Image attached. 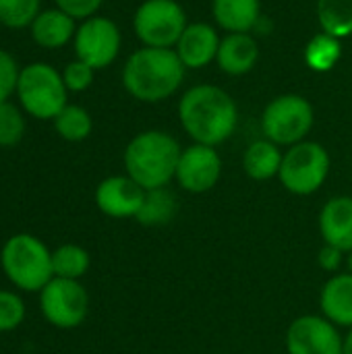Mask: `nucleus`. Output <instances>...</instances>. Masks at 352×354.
Returning <instances> with one entry per match:
<instances>
[{"label": "nucleus", "instance_id": "nucleus-1", "mask_svg": "<svg viewBox=\"0 0 352 354\" xmlns=\"http://www.w3.org/2000/svg\"><path fill=\"white\" fill-rule=\"evenodd\" d=\"M178 120L195 143L216 147L234 133L239 110L224 89L216 85H197L180 97Z\"/></svg>", "mask_w": 352, "mask_h": 354}, {"label": "nucleus", "instance_id": "nucleus-2", "mask_svg": "<svg viewBox=\"0 0 352 354\" xmlns=\"http://www.w3.org/2000/svg\"><path fill=\"white\" fill-rule=\"evenodd\" d=\"M185 64L170 48H141L129 56L122 68L124 89L139 102L156 104L180 87Z\"/></svg>", "mask_w": 352, "mask_h": 354}, {"label": "nucleus", "instance_id": "nucleus-3", "mask_svg": "<svg viewBox=\"0 0 352 354\" xmlns=\"http://www.w3.org/2000/svg\"><path fill=\"white\" fill-rule=\"evenodd\" d=\"M178 141L164 131H143L124 149L127 174L145 191L164 189L174 180L180 160Z\"/></svg>", "mask_w": 352, "mask_h": 354}, {"label": "nucleus", "instance_id": "nucleus-4", "mask_svg": "<svg viewBox=\"0 0 352 354\" xmlns=\"http://www.w3.org/2000/svg\"><path fill=\"white\" fill-rule=\"evenodd\" d=\"M4 276L21 290L41 292L44 286L54 278L52 253L48 247L31 234L10 236L0 253Z\"/></svg>", "mask_w": 352, "mask_h": 354}, {"label": "nucleus", "instance_id": "nucleus-5", "mask_svg": "<svg viewBox=\"0 0 352 354\" xmlns=\"http://www.w3.org/2000/svg\"><path fill=\"white\" fill-rule=\"evenodd\" d=\"M330 168L332 160L322 143L301 141L288 147L284 153L278 178L288 193L297 197H309L326 185Z\"/></svg>", "mask_w": 352, "mask_h": 354}, {"label": "nucleus", "instance_id": "nucleus-6", "mask_svg": "<svg viewBox=\"0 0 352 354\" xmlns=\"http://www.w3.org/2000/svg\"><path fill=\"white\" fill-rule=\"evenodd\" d=\"M17 93L21 106L33 118H56L66 106V85L62 75L44 62H33L19 73Z\"/></svg>", "mask_w": 352, "mask_h": 354}, {"label": "nucleus", "instance_id": "nucleus-7", "mask_svg": "<svg viewBox=\"0 0 352 354\" xmlns=\"http://www.w3.org/2000/svg\"><path fill=\"white\" fill-rule=\"evenodd\" d=\"M315 122L313 106L309 100L297 93H284L274 97L261 116V131L266 139L276 145H297L305 141Z\"/></svg>", "mask_w": 352, "mask_h": 354}, {"label": "nucleus", "instance_id": "nucleus-8", "mask_svg": "<svg viewBox=\"0 0 352 354\" xmlns=\"http://www.w3.org/2000/svg\"><path fill=\"white\" fill-rule=\"evenodd\" d=\"M133 27L147 48H170L187 29V15L176 0H145L135 12Z\"/></svg>", "mask_w": 352, "mask_h": 354}, {"label": "nucleus", "instance_id": "nucleus-9", "mask_svg": "<svg viewBox=\"0 0 352 354\" xmlns=\"http://www.w3.org/2000/svg\"><path fill=\"white\" fill-rule=\"evenodd\" d=\"M39 307L44 317L60 330L81 326L89 311V297L79 280L52 278L39 292Z\"/></svg>", "mask_w": 352, "mask_h": 354}, {"label": "nucleus", "instance_id": "nucleus-10", "mask_svg": "<svg viewBox=\"0 0 352 354\" xmlns=\"http://www.w3.org/2000/svg\"><path fill=\"white\" fill-rule=\"evenodd\" d=\"M288 354H342L344 338L324 315H301L286 330Z\"/></svg>", "mask_w": 352, "mask_h": 354}, {"label": "nucleus", "instance_id": "nucleus-11", "mask_svg": "<svg viewBox=\"0 0 352 354\" xmlns=\"http://www.w3.org/2000/svg\"><path fill=\"white\" fill-rule=\"evenodd\" d=\"M120 50V31L106 17H89L75 33L77 58L91 68H106Z\"/></svg>", "mask_w": 352, "mask_h": 354}, {"label": "nucleus", "instance_id": "nucleus-12", "mask_svg": "<svg viewBox=\"0 0 352 354\" xmlns=\"http://www.w3.org/2000/svg\"><path fill=\"white\" fill-rule=\"evenodd\" d=\"M220 176H222V160L216 147L193 143L191 147L183 149L174 176L180 189L193 195H201L212 191L218 185Z\"/></svg>", "mask_w": 352, "mask_h": 354}, {"label": "nucleus", "instance_id": "nucleus-13", "mask_svg": "<svg viewBox=\"0 0 352 354\" xmlns=\"http://www.w3.org/2000/svg\"><path fill=\"white\" fill-rule=\"evenodd\" d=\"M145 197V189L139 187L129 174L124 176H108L95 189V205L98 209L116 220L137 218L141 203Z\"/></svg>", "mask_w": 352, "mask_h": 354}, {"label": "nucleus", "instance_id": "nucleus-14", "mask_svg": "<svg viewBox=\"0 0 352 354\" xmlns=\"http://www.w3.org/2000/svg\"><path fill=\"white\" fill-rule=\"evenodd\" d=\"M317 228L326 245L349 255L352 251V197L338 195L328 199L319 209Z\"/></svg>", "mask_w": 352, "mask_h": 354}, {"label": "nucleus", "instance_id": "nucleus-15", "mask_svg": "<svg viewBox=\"0 0 352 354\" xmlns=\"http://www.w3.org/2000/svg\"><path fill=\"white\" fill-rule=\"evenodd\" d=\"M220 41L222 39L212 25L191 23L183 31L174 52L178 54L185 68H203L218 56Z\"/></svg>", "mask_w": 352, "mask_h": 354}, {"label": "nucleus", "instance_id": "nucleus-16", "mask_svg": "<svg viewBox=\"0 0 352 354\" xmlns=\"http://www.w3.org/2000/svg\"><path fill=\"white\" fill-rule=\"evenodd\" d=\"M322 315L338 328H352V274H334L319 292Z\"/></svg>", "mask_w": 352, "mask_h": 354}, {"label": "nucleus", "instance_id": "nucleus-17", "mask_svg": "<svg viewBox=\"0 0 352 354\" xmlns=\"http://www.w3.org/2000/svg\"><path fill=\"white\" fill-rule=\"evenodd\" d=\"M259 58L257 41L249 33H230L220 41L218 48V66L226 75H245L249 73Z\"/></svg>", "mask_w": 352, "mask_h": 354}, {"label": "nucleus", "instance_id": "nucleus-18", "mask_svg": "<svg viewBox=\"0 0 352 354\" xmlns=\"http://www.w3.org/2000/svg\"><path fill=\"white\" fill-rule=\"evenodd\" d=\"M212 12L216 23L230 33H247L261 19L259 0H214Z\"/></svg>", "mask_w": 352, "mask_h": 354}, {"label": "nucleus", "instance_id": "nucleus-19", "mask_svg": "<svg viewBox=\"0 0 352 354\" xmlns=\"http://www.w3.org/2000/svg\"><path fill=\"white\" fill-rule=\"evenodd\" d=\"M284 153L280 151V145L272 143L270 139L253 141L243 156V170L251 180L263 183L272 180L280 174Z\"/></svg>", "mask_w": 352, "mask_h": 354}, {"label": "nucleus", "instance_id": "nucleus-20", "mask_svg": "<svg viewBox=\"0 0 352 354\" xmlns=\"http://www.w3.org/2000/svg\"><path fill=\"white\" fill-rule=\"evenodd\" d=\"M75 33V19L60 8L39 12L31 23V35L41 48H60Z\"/></svg>", "mask_w": 352, "mask_h": 354}, {"label": "nucleus", "instance_id": "nucleus-21", "mask_svg": "<svg viewBox=\"0 0 352 354\" xmlns=\"http://www.w3.org/2000/svg\"><path fill=\"white\" fill-rule=\"evenodd\" d=\"M178 212V199L172 191L164 189H154V191H145L141 209L137 214V222L141 226L147 228H158V226H166L176 218Z\"/></svg>", "mask_w": 352, "mask_h": 354}, {"label": "nucleus", "instance_id": "nucleus-22", "mask_svg": "<svg viewBox=\"0 0 352 354\" xmlns=\"http://www.w3.org/2000/svg\"><path fill=\"white\" fill-rule=\"evenodd\" d=\"M317 21L324 33L338 39L352 35V0H317Z\"/></svg>", "mask_w": 352, "mask_h": 354}, {"label": "nucleus", "instance_id": "nucleus-23", "mask_svg": "<svg viewBox=\"0 0 352 354\" xmlns=\"http://www.w3.org/2000/svg\"><path fill=\"white\" fill-rule=\"evenodd\" d=\"M342 56V44L338 37L328 33H317L305 48V62L315 73L332 71Z\"/></svg>", "mask_w": 352, "mask_h": 354}, {"label": "nucleus", "instance_id": "nucleus-24", "mask_svg": "<svg viewBox=\"0 0 352 354\" xmlns=\"http://www.w3.org/2000/svg\"><path fill=\"white\" fill-rule=\"evenodd\" d=\"M54 278L79 280L89 270V253L79 245H62L52 253Z\"/></svg>", "mask_w": 352, "mask_h": 354}, {"label": "nucleus", "instance_id": "nucleus-25", "mask_svg": "<svg viewBox=\"0 0 352 354\" xmlns=\"http://www.w3.org/2000/svg\"><path fill=\"white\" fill-rule=\"evenodd\" d=\"M54 129L56 133L71 143H79L89 137L93 122L91 116L85 108L81 106H64V110L54 118Z\"/></svg>", "mask_w": 352, "mask_h": 354}, {"label": "nucleus", "instance_id": "nucleus-26", "mask_svg": "<svg viewBox=\"0 0 352 354\" xmlns=\"http://www.w3.org/2000/svg\"><path fill=\"white\" fill-rule=\"evenodd\" d=\"M39 0H0V23L12 29L27 27L39 15Z\"/></svg>", "mask_w": 352, "mask_h": 354}, {"label": "nucleus", "instance_id": "nucleus-27", "mask_svg": "<svg viewBox=\"0 0 352 354\" xmlns=\"http://www.w3.org/2000/svg\"><path fill=\"white\" fill-rule=\"evenodd\" d=\"M25 133V120L12 104L4 102L0 104V145L12 147L23 139Z\"/></svg>", "mask_w": 352, "mask_h": 354}, {"label": "nucleus", "instance_id": "nucleus-28", "mask_svg": "<svg viewBox=\"0 0 352 354\" xmlns=\"http://www.w3.org/2000/svg\"><path fill=\"white\" fill-rule=\"evenodd\" d=\"M25 317L23 301L8 290H0V332H10L21 326Z\"/></svg>", "mask_w": 352, "mask_h": 354}, {"label": "nucleus", "instance_id": "nucleus-29", "mask_svg": "<svg viewBox=\"0 0 352 354\" xmlns=\"http://www.w3.org/2000/svg\"><path fill=\"white\" fill-rule=\"evenodd\" d=\"M93 71L95 68L77 58L75 62H68L66 68L62 71V81L71 91H85L93 83Z\"/></svg>", "mask_w": 352, "mask_h": 354}, {"label": "nucleus", "instance_id": "nucleus-30", "mask_svg": "<svg viewBox=\"0 0 352 354\" xmlns=\"http://www.w3.org/2000/svg\"><path fill=\"white\" fill-rule=\"evenodd\" d=\"M17 81H19V71L12 56L0 50V104H4L10 97V93L17 89Z\"/></svg>", "mask_w": 352, "mask_h": 354}, {"label": "nucleus", "instance_id": "nucleus-31", "mask_svg": "<svg viewBox=\"0 0 352 354\" xmlns=\"http://www.w3.org/2000/svg\"><path fill=\"white\" fill-rule=\"evenodd\" d=\"M104 0H56L58 8L71 15L73 19H89Z\"/></svg>", "mask_w": 352, "mask_h": 354}, {"label": "nucleus", "instance_id": "nucleus-32", "mask_svg": "<svg viewBox=\"0 0 352 354\" xmlns=\"http://www.w3.org/2000/svg\"><path fill=\"white\" fill-rule=\"evenodd\" d=\"M344 251H340V249H336V247H332V245H322V249H319V253H317V266L324 270V272H328V274H338V270L342 268V263H344Z\"/></svg>", "mask_w": 352, "mask_h": 354}, {"label": "nucleus", "instance_id": "nucleus-33", "mask_svg": "<svg viewBox=\"0 0 352 354\" xmlns=\"http://www.w3.org/2000/svg\"><path fill=\"white\" fill-rule=\"evenodd\" d=\"M342 354H352V328L349 334L344 336V346H342Z\"/></svg>", "mask_w": 352, "mask_h": 354}, {"label": "nucleus", "instance_id": "nucleus-34", "mask_svg": "<svg viewBox=\"0 0 352 354\" xmlns=\"http://www.w3.org/2000/svg\"><path fill=\"white\" fill-rule=\"evenodd\" d=\"M346 263H349V272L352 274V251L349 253V259H346Z\"/></svg>", "mask_w": 352, "mask_h": 354}]
</instances>
